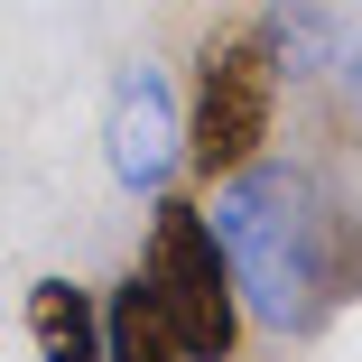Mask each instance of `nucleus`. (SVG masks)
<instances>
[{"mask_svg": "<svg viewBox=\"0 0 362 362\" xmlns=\"http://www.w3.org/2000/svg\"><path fill=\"white\" fill-rule=\"evenodd\" d=\"M214 242L233 260L242 316H260L269 334H325V316H344L362 298V204L307 168V158H251L214 186Z\"/></svg>", "mask_w": 362, "mask_h": 362, "instance_id": "obj_1", "label": "nucleus"}, {"mask_svg": "<svg viewBox=\"0 0 362 362\" xmlns=\"http://www.w3.org/2000/svg\"><path fill=\"white\" fill-rule=\"evenodd\" d=\"M279 130V56L260 19H223L195 47V93L177 112V168L195 186H223L233 168H251Z\"/></svg>", "mask_w": 362, "mask_h": 362, "instance_id": "obj_2", "label": "nucleus"}, {"mask_svg": "<svg viewBox=\"0 0 362 362\" xmlns=\"http://www.w3.org/2000/svg\"><path fill=\"white\" fill-rule=\"evenodd\" d=\"M158 214H149V251H139V279H149V298H158V316H168V334L186 344V362H233L242 353V288H233V260H223V242H214V223H204V204L195 195H149Z\"/></svg>", "mask_w": 362, "mask_h": 362, "instance_id": "obj_3", "label": "nucleus"}, {"mask_svg": "<svg viewBox=\"0 0 362 362\" xmlns=\"http://www.w3.org/2000/svg\"><path fill=\"white\" fill-rule=\"evenodd\" d=\"M103 158L121 177V195H158L177 177V93L158 65H130L112 84V121H103Z\"/></svg>", "mask_w": 362, "mask_h": 362, "instance_id": "obj_4", "label": "nucleus"}, {"mask_svg": "<svg viewBox=\"0 0 362 362\" xmlns=\"http://www.w3.org/2000/svg\"><path fill=\"white\" fill-rule=\"evenodd\" d=\"M93 325H103V362H186V344L168 334V316H158V298H149L139 269L112 279V298L93 307Z\"/></svg>", "mask_w": 362, "mask_h": 362, "instance_id": "obj_5", "label": "nucleus"}, {"mask_svg": "<svg viewBox=\"0 0 362 362\" xmlns=\"http://www.w3.org/2000/svg\"><path fill=\"white\" fill-rule=\"evenodd\" d=\"M28 334L47 362H103V325H93V298L75 279H37L28 288Z\"/></svg>", "mask_w": 362, "mask_h": 362, "instance_id": "obj_6", "label": "nucleus"}]
</instances>
